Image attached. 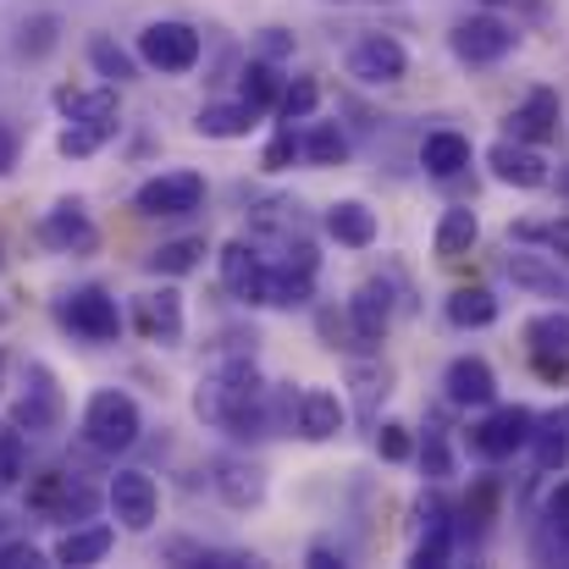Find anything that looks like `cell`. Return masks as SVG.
Here are the masks:
<instances>
[{
	"label": "cell",
	"instance_id": "26",
	"mask_svg": "<svg viewBox=\"0 0 569 569\" xmlns=\"http://www.w3.org/2000/svg\"><path fill=\"white\" fill-rule=\"evenodd\" d=\"M56 106H61L72 122H94V128L117 133V83H106V89H89V94H72V89H61V94H56Z\"/></svg>",
	"mask_w": 569,
	"mask_h": 569
},
{
	"label": "cell",
	"instance_id": "22",
	"mask_svg": "<svg viewBox=\"0 0 569 569\" xmlns=\"http://www.w3.org/2000/svg\"><path fill=\"white\" fill-rule=\"evenodd\" d=\"M139 321L156 343H178L183 338V293L178 288H156L139 299Z\"/></svg>",
	"mask_w": 569,
	"mask_h": 569
},
{
	"label": "cell",
	"instance_id": "16",
	"mask_svg": "<svg viewBox=\"0 0 569 569\" xmlns=\"http://www.w3.org/2000/svg\"><path fill=\"white\" fill-rule=\"evenodd\" d=\"M221 282H227L232 299L266 305V260H260V249H254L249 238H232V243L221 249Z\"/></svg>",
	"mask_w": 569,
	"mask_h": 569
},
{
	"label": "cell",
	"instance_id": "30",
	"mask_svg": "<svg viewBox=\"0 0 569 569\" xmlns=\"http://www.w3.org/2000/svg\"><path fill=\"white\" fill-rule=\"evenodd\" d=\"M448 321H453L459 332H481V327L498 321V299H492L487 288H459V293L448 299Z\"/></svg>",
	"mask_w": 569,
	"mask_h": 569
},
{
	"label": "cell",
	"instance_id": "50",
	"mask_svg": "<svg viewBox=\"0 0 569 569\" xmlns=\"http://www.w3.org/2000/svg\"><path fill=\"white\" fill-rule=\"evenodd\" d=\"M548 520H569V481L553 487V498H548Z\"/></svg>",
	"mask_w": 569,
	"mask_h": 569
},
{
	"label": "cell",
	"instance_id": "17",
	"mask_svg": "<svg viewBox=\"0 0 569 569\" xmlns=\"http://www.w3.org/2000/svg\"><path fill=\"white\" fill-rule=\"evenodd\" d=\"M293 426H299V437H305V442H332V437H343L349 409H343V398H338V392L310 387V392H299V403H293Z\"/></svg>",
	"mask_w": 569,
	"mask_h": 569
},
{
	"label": "cell",
	"instance_id": "35",
	"mask_svg": "<svg viewBox=\"0 0 569 569\" xmlns=\"http://www.w3.org/2000/svg\"><path fill=\"white\" fill-rule=\"evenodd\" d=\"M526 343H531V355H559V360H569V310L537 316L526 327Z\"/></svg>",
	"mask_w": 569,
	"mask_h": 569
},
{
	"label": "cell",
	"instance_id": "4",
	"mask_svg": "<svg viewBox=\"0 0 569 569\" xmlns=\"http://www.w3.org/2000/svg\"><path fill=\"white\" fill-rule=\"evenodd\" d=\"M515 44H520V28H515L509 17H492V11L465 17V22H453V33H448V50H453L465 67H492V61H503Z\"/></svg>",
	"mask_w": 569,
	"mask_h": 569
},
{
	"label": "cell",
	"instance_id": "31",
	"mask_svg": "<svg viewBox=\"0 0 569 569\" xmlns=\"http://www.w3.org/2000/svg\"><path fill=\"white\" fill-rule=\"evenodd\" d=\"M199 260H204V238H172V243H161V249L144 254V271H156V277H189Z\"/></svg>",
	"mask_w": 569,
	"mask_h": 569
},
{
	"label": "cell",
	"instance_id": "5",
	"mask_svg": "<svg viewBox=\"0 0 569 569\" xmlns=\"http://www.w3.org/2000/svg\"><path fill=\"white\" fill-rule=\"evenodd\" d=\"M199 33H193L189 22H150L144 33H139V61L150 67V72H167V78H183L199 67Z\"/></svg>",
	"mask_w": 569,
	"mask_h": 569
},
{
	"label": "cell",
	"instance_id": "49",
	"mask_svg": "<svg viewBox=\"0 0 569 569\" xmlns=\"http://www.w3.org/2000/svg\"><path fill=\"white\" fill-rule=\"evenodd\" d=\"M17 156H22V139H17V128H6V122H0V178L17 167Z\"/></svg>",
	"mask_w": 569,
	"mask_h": 569
},
{
	"label": "cell",
	"instance_id": "46",
	"mask_svg": "<svg viewBox=\"0 0 569 569\" xmlns=\"http://www.w3.org/2000/svg\"><path fill=\"white\" fill-rule=\"evenodd\" d=\"M420 465H426V476H431V481H448V476H453V453H448L442 431H431V437H426V448H420Z\"/></svg>",
	"mask_w": 569,
	"mask_h": 569
},
{
	"label": "cell",
	"instance_id": "23",
	"mask_svg": "<svg viewBox=\"0 0 569 569\" xmlns=\"http://www.w3.org/2000/svg\"><path fill=\"white\" fill-rule=\"evenodd\" d=\"M316 299V271H305V266H266V305H277V310H305Z\"/></svg>",
	"mask_w": 569,
	"mask_h": 569
},
{
	"label": "cell",
	"instance_id": "53",
	"mask_svg": "<svg viewBox=\"0 0 569 569\" xmlns=\"http://www.w3.org/2000/svg\"><path fill=\"white\" fill-rule=\"evenodd\" d=\"M487 6H526V11H542V0H487Z\"/></svg>",
	"mask_w": 569,
	"mask_h": 569
},
{
	"label": "cell",
	"instance_id": "41",
	"mask_svg": "<svg viewBox=\"0 0 569 569\" xmlns=\"http://www.w3.org/2000/svg\"><path fill=\"white\" fill-rule=\"evenodd\" d=\"M293 161H299V133H293V122H282V128H277V139L266 144L260 167H266V172H288Z\"/></svg>",
	"mask_w": 569,
	"mask_h": 569
},
{
	"label": "cell",
	"instance_id": "36",
	"mask_svg": "<svg viewBox=\"0 0 569 569\" xmlns=\"http://www.w3.org/2000/svg\"><path fill=\"white\" fill-rule=\"evenodd\" d=\"M56 44H61V17H28L17 28V56L22 61H44Z\"/></svg>",
	"mask_w": 569,
	"mask_h": 569
},
{
	"label": "cell",
	"instance_id": "12",
	"mask_svg": "<svg viewBox=\"0 0 569 569\" xmlns=\"http://www.w3.org/2000/svg\"><path fill=\"white\" fill-rule=\"evenodd\" d=\"M409 72V56H403V44L392 39V33H366L355 50H349V78H360V83H398Z\"/></svg>",
	"mask_w": 569,
	"mask_h": 569
},
{
	"label": "cell",
	"instance_id": "51",
	"mask_svg": "<svg viewBox=\"0 0 569 569\" xmlns=\"http://www.w3.org/2000/svg\"><path fill=\"white\" fill-rule=\"evenodd\" d=\"M310 565L316 569H338L343 565V553H332V548H310Z\"/></svg>",
	"mask_w": 569,
	"mask_h": 569
},
{
	"label": "cell",
	"instance_id": "28",
	"mask_svg": "<svg viewBox=\"0 0 569 569\" xmlns=\"http://www.w3.org/2000/svg\"><path fill=\"white\" fill-rule=\"evenodd\" d=\"M254 122H260V111H254V106H243V100H227V106H199V117H193V128H199L204 139H243Z\"/></svg>",
	"mask_w": 569,
	"mask_h": 569
},
{
	"label": "cell",
	"instance_id": "15",
	"mask_svg": "<svg viewBox=\"0 0 569 569\" xmlns=\"http://www.w3.org/2000/svg\"><path fill=\"white\" fill-rule=\"evenodd\" d=\"M487 167H492V178L509 183V189H542V183H548L542 150H537V144H520V139H498V144L487 150Z\"/></svg>",
	"mask_w": 569,
	"mask_h": 569
},
{
	"label": "cell",
	"instance_id": "45",
	"mask_svg": "<svg viewBox=\"0 0 569 569\" xmlns=\"http://www.w3.org/2000/svg\"><path fill=\"white\" fill-rule=\"evenodd\" d=\"M531 442H537V465H542V470H559V465L569 459V437L548 431V426H537V431H531Z\"/></svg>",
	"mask_w": 569,
	"mask_h": 569
},
{
	"label": "cell",
	"instance_id": "8",
	"mask_svg": "<svg viewBox=\"0 0 569 569\" xmlns=\"http://www.w3.org/2000/svg\"><path fill=\"white\" fill-rule=\"evenodd\" d=\"M199 204H204V178L199 172H161V178L133 189L139 216H193Z\"/></svg>",
	"mask_w": 569,
	"mask_h": 569
},
{
	"label": "cell",
	"instance_id": "1",
	"mask_svg": "<svg viewBox=\"0 0 569 569\" xmlns=\"http://www.w3.org/2000/svg\"><path fill=\"white\" fill-rule=\"evenodd\" d=\"M193 415L221 426L227 437L238 442H254V437H271V409H266V381L254 371V355H232L216 377L199 381L193 392Z\"/></svg>",
	"mask_w": 569,
	"mask_h": 569
},
{
	"label": "cell",
	"instance_id": "48",
	"mask_svg": "<svg viewBox=\"0 0 569 569\" xmlns=\"http://www.w3.org/2000/svg\"><path fill=\"white\" fill-rule=\"evenodd\" d=\"M288 50H293V33H288V28H266L260 56H266V61H277V56H288Z\"/></svg>",
	"mask_w": 569,
	"mask_h": 569
},
{
	"label": "cell",
	"instance_id": "20",
	"mask_svg": "<svg viewBox=\"0 0 569 569\" xmlns=\"http://www.w3.org/2000/svg\"><path fill=\"white\" fill-rule=\"evenodd\" d=\"M387 316H392V305H387V288H381V282H366V288H355V299H349V327H355V349H371V343H381V332H387Z\"/></svg>",
	"mask_w": 569,
	"mask_h": 569
},
{
	"label": "cell",
	"instance_id": "37",
	"mask_svg": "<svg viewBox=\"0 0 569 569\" xmlns=\"http://www.w3.org/2000/svg\"><path fill=\"white\" fill-rule=\"evenodd\" d=\"M515 243H542L548 254L569 260V216H559V221H515Z\"/></svg>",
	"mask_w": 569,
	"mask_h": 569
},
{
	"label": "cell",
	"instance_id": "43",
	"mask_svg": "<svg viewBox=\"0 0 569 569\" xmlns=\"http://www.w3.org/2000/svg\"><path fill=\"white\" fill-rule=\"evenodd\" d=\"M459 515H465V520H470V526H476V531H481V526H487V520H492V515H498V481H476V487H470V498H465V509H459Z\"/></svg>",
	"mask_w": 569,
	"mask_h": 569
},
{
	"label": "cell",
	"instance_id": "33",
	"mask_svg": "<svg viewBox=\"0 0 569 569\" xmlns=\"http://www.w3.org/2000/svg\"><path fill=\"white\" fill-rule=\"evenodd\" d=\"M277 94H282V72H277L266 56H254V61L243 67L238 100H243V106H254V111H271V106H277Z\"/></svg>",
	"mask_w": 569,
	"mask_h": 569
},
{
	"label": "cell",
	"instance_id": "13",
	"mask_svg": "<svg viewBox=\"0 0 569 569\" xmlns=\"http://www.w3.org/2000/svg\"><path fill=\"white\" fill-rule=\"evenodd\" d=\"M39 243L56 249V254H89V249L100 243V232H94V221H89V210H83L78 199H61V204L39 221Z\"/></svg>",
	"mask_w": 569,
	"mask_h": 569
},
{
	"label": "cell",
	"instance_id": "10",
	"mask_svg": "<svg viewBox=\"0 0 569 569\" xmlns=\"http://www.w3.org/2000/svg\"><path fill=\"white\" fill-rule=\"evenodd\" d=\"M11 426L22 431H56L61 426V387L50 377V366H28V381H22V398L11 409Z\"/></svg>",
	"mask_w": 569,
	"mask_h": 569
},
{
	"label": "cell",
	"instance_id": "24",
	"mask_svg": "<svg viewBox=\"0 0 569 569\" xmlns=\"http://www.w3.org/2000/svg\"><path fill=\"white\" fill-rule=\"evenodd\" d=\"M111 542H117L111 526H72V531L56 542V565H67V569L100 565V559L111 553Z\"/></svg>",
	"mask_w": 569,
	"mask_h": 569
},
{
	"label": "cell",
	"instance_id": "42",
	"mask_svg": "<svg viewBox=\"0 0 569 569\" xmlns=\"http://www.w3.org/2000/svg\"><path fill=\"white\" fill-rule=\"evenodd\" d=\"M537 559L569 565V520H542V531H537Z\"/></svg>",
	"mask_w": 569,
	"mask_h": 569
},
{
	"label": "cell",
	"instance_id": "52",
	"mask_svg": "<svg viewBox=\"0 0 569 569\" xmlns=\"http://www.w3.org/2000/svg\"><path fill=\"white\" fill-rule=\"evenodd\" d=\"M537 426H548V431H559V437H569V403H565V409H553L548 420H537Z\"/></svg>",
	"mask_w": 569,
	"mask_h": 569
},
{
	"label": "cell",
	"instance_id": "39",
	"mask_svg": "<svg viewBox=\"0 0 569 569\" xmlns=\"http://www.w3.org/2000/svg\"><path fill=\"white\" fill-rule=\"evenodd\" d=\"M22 465H28V442H22V426L0 420V481H22Z\"/></svg>",
	"mask_w": 569,
	"mask_h": 569
},
{
	"label": "cell",
	"instance_id": "34",
	"mask_svg": "<svg viewBox=\"0 0 569 569\" xmlns=\"http://www.w3.org/2000/svg\"><path fill=\"white\" fill-rule=\"evenodd\" d=\"M89 67H94L106 83H117V89L139 78V61H133L117 39H106V33H100V39H89Z\"/></svg>",
	"mask_w": 569,
	"mask_h": 569
},
{
	"label": "cell",
	"instance_id": "55",
	"mask_svg": "<svg viewBox=\"0 0 569 569\" xmlns=\"http://www.w3.org/2000/svg\"><path fill=\"white\" fill-rule=\"evenodd\" d=\"M0 531H6V515H0Z\"/></svg>",
	"mask_w": 569,
	"mask_h": 569
},
{
	"label": "cell",
	"instance_id": "7",
	"mask_svg": "<svg viewBox=\"0 0 569 569\" xmlns=\"http://www.w3.org/2000/svg\"><path fill=\"white\" fill-rule=\"evenodd\" d=\"M531 431H537V415H531L526 403H503V409H492L481 426H470V448H476L481 459H509V453H520V448L531 442Z\"/></svg>",
	"mask_w": 569,
	"mask_h": 569
},
{
	"label": "cell",
	"instance_id": "6",
	"mask_svg": "<svg viewBox=\"0 0 569 569\" xmlns=\"http://www.w3.org/2000/svg\"><path fill=\"white\" fill-rule=\"evenodd\" d=\"M56 316H61V327H72L83 343H117V338H122V310H117V299H111L106 288H78V293H67V299L56 305Z\"/></svg>",
	"mask_w": 569,
	"mask_h": 569
},
{
	"label": "cell",
	"instance_id": "25",
	"mask_svg": "<svg viewBox=\"0 0 569 569\" xmlns=\"http://www.w3.org/2000/svg\"><path fill=\"white\" fill-rule=\"evenodd\" d=\"M420 167H426L431 178H459V172L470 167V139L453 133V128L426 133V144H420Z\"/></svg>",
	"mask_w": 569,
	"mask_h": 569
},
{
	"label": "cell",
	"instance_id": "32",
	"mask_svg": "<svg viewBox=\"0 0 569 569\" xmlns=\"http://www.w3.org/2000/svg\"><path fill=\"white\" fill-rule=\"evenodd\" d=\"M349 387H355L360 415H366V420H377V403L392 392V371L377 366V360H355V366H349Z\"/></svg>",
	"mask_w": 569,
	"mask_h": 569
},
{
	"label": "cell",
	"instance_id": "54",
	"mask_svg": "<svg viewBox=\"0 0 569 569\" xmlns=\"http://www.w3.org/2000/svg\"><path fill=\"white\" fill-rule=\"evenodd\" d=\"M0 381H6V349H0Z\"/></svg>",
	"mask_w": 569,
	"mask_h": 569
},
{
	"label": "cell",
	"instance_id": "18",
	"mask_svg": "<svg viewBox=\"0 0 569 569\" xmlns=\"http://www.w3.org/2000/svg\"><path fill=\"white\" fill-rule=\"evenodd\" d=\"M503 271H509V282L515 288H526V293H542V299H569V271L559 254H526V249H515L509 260H503Z\"/></svg>",
	"mask_w": 569,
	"mask_h": 569
},
{
	"label": "cell",
	"instance_id": "44",
	"mask_svg": "<svg viewBox=\"0 0 569 569\" xmlns=\"http://www.w3.org/2000/svg\"><path fill=\"white\" fill-rule=\"evenodd\" d=\"M377 453H381V459H392V465H403V459L415 453V437H409V426L387 420V426L377 431Z\"/></svg>",
	"mask_w": 569,
	"mask_h": 569
},
{
	"label": "cell",
	"instance_id": "38",
	"mask_svg": "<svg viewBox=\"0 0 569 569\" xmlns=\"http://www.w3.org/2000/svg\"><path fill=\"white\" fill-rule=\"evenodd\" d=\"M316 106H321V83H316V78H293V83H282V94H277L282 122H305Z\"/></svg>",
	"mask_w": 569,
	"mask_h": 569
},
{
	"label": "cell",
	"instance_id": "2",
	"mask_svg": "<svg viewBox=\"0 0 569 569\" xmlns=\"http://www.w3.org/2000/svg\"><path fill=\"white\" fill-rule=\"evenodd\" d=\"M144 431V415L139 403L122 392V387H100L89 403H83V442L94 453H128Z\"/></svg>",
	"mask_w": 569,
	"mask_h": 569
},
{
	"label": "cell",
	"instance_id": "29",
	"mask_svg": "<svg viewBox=\"0 0 569 569\" xmlns=\"http://www.w3.org/2000/svg\"><path fill=\"white\" fill-rule=\"evenodd\" d=\"M299 156H305L310 167H343V161H349V133H343L338 122H316V128L299 139Z\"/></svg>",
	"mask_w": 569,
	"mask_h": 569
},
{
	"label": "cell",
	"instance_id": "21",
	"mask_svg": "<svg viewBox=\"0 0 569 569\" xmlns=\"http://www.w3.org/2000/svg\"><path fill=\"white\" fill-rule=\"evenodd\" d=\"M327 232L343 243V249H371L377 243V210L360 204V199H338L327 210Z\"/></svg>",
	"mask_w": 569,
	"mask_h": 569
},
{
	"label": "cell",
	"instance_id": "27",
	"mask_svg": "<svg viewBox=\"0 0 569 569\" xmlns=\"http://www.w3.org/2000/svg\"><path fill=\"white\" fill-rule=\"evenodd\" d=\"M476 238H481V221H476V210H470V204H453V210H442L431 249H437L442 260H459V254H470V249H476Z\"/></svg>",
	"mask_w": 569,
	"mask_h": 569
},
{
	"label": "cell",
	"instance_id": "40",
	"mask_svg": "<svg viewBox=\"0 0 569 569\" xmlns=\"http://www.w3.org/2000/svg\"><path fill=\"white\" fill-rule=\"evenodd\" d=\"M106 139H111L106 128H94V122H72V128L61 133V156H67V161H89Z\"/></svg>",
	"mask_w": 569,
	"mask_h": 569
},
{
	"label": "cell",
	"instance_id": "47",
	"mask_svg": "<svg viewBox=\"0 0 569 569\" xmlns=\"http://www.w3.org/2000/svg\"><path fill=\"white\" fill-rule=\"evenodd\" d=\"M0 569H44V553L33 542H6L0 548Z\"/></svg>",
	"mask_w": 569,
	"mask_h": 569
},
{
	"label": "cell",
	"instance_id": "14",
	"mask_svg": "<svg viewBox=\"0 0 569 569\" xmlns=\"http://www.w3.org/2000/svg\"><path fill=\"white\" fill-rule=\"evenodd\" d=\"M559 128H565V106H559V89H531L526 94V106L509 117V139H520V144H553L559 139Z\"/></svg>",
	"mask_w": 569,
	"mask_h": 569
},
{
	"label": "cell",
	"instance_id": "11",
	"mask_svg": "<svg viewBox=\"0 0 569 569\" xmlns=\"http://www.w3.org/2000/svg\"><path fill=\"white\" fill-rule=\"evenodd\" d=\"M111 515L128 526V531H150L156 515H161V492L144 470H117L111 476Z\"/></svg>",
	"mask_w": 569,
	"mask_h": 569
},
{
	"label": "cell",
	"instance_id": "3",
	"mask_svg": "<svg viewBox=\"0 0 569 569\" xmlns=\"http://www.w3.org/2000/svg\"><path fill=\"white\" fill-rule=\"evenodd\" d=\"M28 509L39 520H89L100 509V492L83 481V476H67V470H39L28 481Z\"/></svg>",
	"mask_w": 569,
	"mask_h": 569
},
{
	"label": "cell",
	"instance_id": "9",
	"mask_svg": "<svg viewBox=\"0 0 569 569\" xmlns=\"http://www.w3.org/2000/svg\"><path fill=\"white\" fill-rule=\"evenodd\" d=\"M210 487H216V498L227 509H260L266 503V470L254 459H243V453H221L210 465Z\"/></svg>",
	"mask_w": 569,
	"mask_h": 569
},
{
	"label": "cell",
	"instance_id": "19",
	"mask_svg": "<svg viewBox=\"0 0 569 569\" xmlns=\"http://www.w3.org/2000/svg\"><path fill=\"white\" fill-rule=\"evenodd\" d=\"M442 387H448V403H459V409H487L498 398V377H492V366L481 355H459L442 371Z\"/></svg>",
	"mask_w": 569,
	"mask_h": 569
}]
</instances>
